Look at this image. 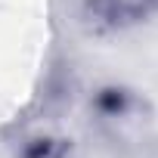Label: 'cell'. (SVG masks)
I'll list each match as a JSON object with an SVG mask.
<instances>
[{
  "mask_svg": "<svg viewBox=\"0 0 158 158\" xmlns=\"http://www.w3.org/2000/svg\"><path fill=\"white\" fill-rule=\"evenodd\" d=\"M81 10L96 31H127L158 13V0H84Z\"/></svg>",
  "mask_w": 158,
  "mask_h": 158,
  "instance_id": "cell-1",
  "label": "cell"
},
{
  "mask_svg": "<svg viewBox=\"0 0 158 158\" xmlns=\"http://www.w3.org/2000/svg\"><path fill=\"white\" fill-rule=\"evenodd\" d=\"M136 106H139V99H136L130 90H124V87H106V90L96 93V109H99L106 118H124V115H130Z\"/></svg>",
  "mask_w": 158,
  "mask_h": 158,
  "instance_id": "cell-2",
  "label": "cell"
},
{
  "mask_svg": "<svg viewBox=\"0 0 158 158\" xmlns=\"http://www.w3.org/2000/svg\"><path fill=\"white\" fill-rule=\"evenodd\" d=\"M19 158H74V149L65 136H34L22 146Z\"/></svg>",
  "mask_w": 158,
  "mask_h": 158,
  "instance_id": "cell-3",
  "label": "cell"
}]
</instances>
